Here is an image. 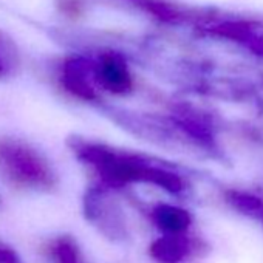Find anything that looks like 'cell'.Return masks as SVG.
<instances>
[{"mask_svg": "<svg viewBox=\"0 0 263 263\" xmlns=\"http://www.w3.org/2000/svg\"><path fill=\"white\" fill-rule=\"evenodd\" d=\"M67 144L73 155L96 175L98 184L111 191L135 184H147L172 194L183 189L181 178L177 174L144 154L116 149L82 137H71Z\"/></svg>", "mask_w": 263, "mask_h": 263, "instance_id": "6da1fadb", "label": "cell"}, {"mask_svg": "<svg viewBox=\"0 0 263 263\" xmlns=\"http://www.w3.org/2000/svg\"><path fill=\"white\" fill-rule=\"evenodd\" d=\"M0 174L16 187L34 192H51L59 183L50 160L17 138H0Z\"/></svg>", "mask_w": 263, "mask_h": 263, "instance_id": "7a4b0ae2", "label": "cell"}, {"mask_svg": "<svg viewBox=\"0 0 263 263\" xmlns=\"http://www.w3.org/2000/svg\"><path fill=\"white\" fill-rule=\"evenodd\" d=\"M113 192L115 191L101 184L87 187L82 197V214L107 240L124 243L130 238V229L125 212Z\"/></svg>", "mask_w": 263, "mask_h": 263, "instance_id": "3957f363", "label": "cell"}, {"mask_svg": "<svg viewBox=\"0 0 263 263\" xmlns=\"http://www.w3.org/2000/svg\"><path fill=\"white\" fill-rule=\"evenodd\" d=\"M95 81L98 88H102L111 95L124 96L134 91L135 81L132 71L124 61L116 53H105L93 62Z\"/></svg>", "mask_w": 263, "mask_h": 263, "instance_id": "277c9868", "label": "cell"}, {"mask_svg": "<svg viewBox=\"0 0 263 263\" xmlns=\"http://www.w3.org/2000/svg\"><path fill=\"white\" fill-rule=\"evenodd\" d=\"M61 84L67 93L85 102L98 101V85L95 81L93 62L85 58H70L61 70Z\"/></svg>", "mask_w": 263, "mask_h": 263, "instance_id": "5b68a950", "label": "cell"}, {"mask_svg": "<svg viewBox=\"0 0 263 263\" xmlns=\"http://www.w3.org/2000/svg\"><path fill=\"white\" fill-rule=\"evenodd\" d=\"M141 209L149 221L166 235H177L189 226V214L177 206L157 203L149 206L141 204Z\"/></svg>", "mask_w": 263, "mask_h": 263, "instance_id": "8992f818", "label": "cell"}, {"mask_svg": "<svg viewBox=\"0 0 263 263\" xmlns=\"http://www.w3.org/2000/svg\"><path fill=\"white\" fill-rule=\"evenodd\" d=\"M186 241L178 235H164L149 246V254L158 263H178L186 254Z\"/></svg>", "mask_w": 263, "mask_h": 263, "instance_id": "52a82bcc", "label": "cell"}, {"mask_svg": "<svg viewBox=\"0 0 263 263\" xmlns=\"http://www.w3.org/2000/svg\"><path fill=\"white\" fill-rule=\"evenodd\" d=\"M48 255L53 263H82L81 251L70 237L54 238L48 246Z\"/></svg>", "mask_w": 263, "mask_h": 263, "instance_id": "ba28073f", "label": "cell"}, {"mask_svg": "<svg viewBox=\"0 0 263 263\" xmlns=\"http://www.w3.org/2000/svg\"><path fill=\"white\" fill-rule=\"evenodd\" d=\"M17 65V54L14 45L0 33V78L8 76Z\"/></svg>", "mask_w": 263, "mask_h": 263, "instance_id": "9c48e42d", "label": "cell"}, {"mask_svg": "<svg viewBox=\"0 0 263 263\" xmlns=\"http://www.w3.org/2000/svg\"><path fill=\"white\" fill-rule=\"evenodd\" d=\"M0 263H24V260L14 248L0 243Z\"/></svg>", "mask_w": 263, "mask_h": 263, "instance_id": "30bf717a", "label": "cell"}]
</instances>
